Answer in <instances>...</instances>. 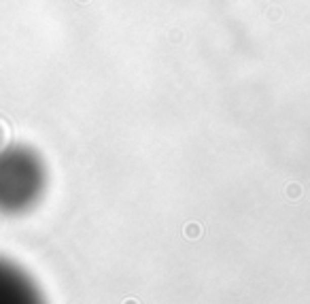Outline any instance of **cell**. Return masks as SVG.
<instances>
[{
	"label": "cell",
	"mask_w": 310,
	"mask_h": 304,
	"mask_svg": "<svg viewBox=\"0 0 310 304\" xmlns=\"http://www.w3.org/2000/svg\"><path fill=\"white\" fill-rule=\"evenodd\" d=\"M34 291L15 268L0 262V300H26Z\"/></svg>",
	"instance_id": "7a4b0ae2"
},
{
	"label": "cell",
	"mask_w": 310,
	"mask_h": 304,
	"mask_svg": "<svg viewBox=\"0 0 310 304\" xmlns=\"http://www.w3.org/2000/svg\"><path fill=\"white\" fill-rule=\"evenodd\" d=\"M45 172L34 154L7 149L0 154V211L19 213L36 202L43 192Z\"/></svg>",
	"instance_id": "6da1fadb"
}]
</instances>
